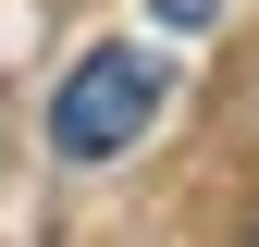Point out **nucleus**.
<instances>
[{"label": "nucleus", "instance_id": "2", "mask_svg": "<svg viewBox=\"0 0 259 247\" xmlns=\"http://www.w3.org/2000/svg\"><path fill=\"white\" fill-rule=\"evenodd\" d=\"M222 13V0H160V25H210Z\"/></svg>", "mask_w": 259, "mask_h": 247}, {"label": "nucleus", "instance_id": "1", "mask_svg": "<svg viewBox=\"0 0 259 247\" xmlns=\"http://www.w3.org/2000/svg\"><path fill=\"white\" fill-rule=\"evenodd\" d=\"M160 62L148 50H87L74 74H62V99H50V148L62 161H123V148L160 124Z\"/></svg>", "mask_w": 259, "mask_h": 247}]
</instances>
